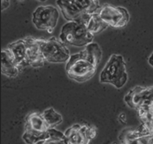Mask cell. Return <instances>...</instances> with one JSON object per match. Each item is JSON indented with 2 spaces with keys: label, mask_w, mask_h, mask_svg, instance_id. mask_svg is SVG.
Wrapping results in <instances>:
<instances>
[{
  "label": "cell",
  "mask_w": 153,
  "mask_h": 144,
  "mask_svg": "<svg viewBox=\"0 0 153 144\" xmlns=\"http://www.w3.org/2000/svg\"><path fill=\"white\" fill-rule=\"evenodd\" d=\"M7 49L12 52L15 60L22 68L27 66V43L25 39H21L10 43L7 46Z\"/></svg>",
  "instance_id": "obj_14"
},
{
  "label": "cell",
  "mask_w": 153,
  "mask_h": 144,
  "mask_svg": "<svg viewBox=\"0 0 153 144\" xmlns=\"http://www.w3.org/2000/svg\"><path fill=\"white\" fill-rule=\"evenodd\" d=\"M64 134L66 144H89L97 135V128L88 124H75Z\"/></svg>",
  "instance_id": "obj_9"
},
{
  "label": "cell",
  "mask_w": 153,
  "mask_h": 144,
  "mask_svg": "<svg viewBox=\"0 0 153 144\" xmlns=\"http://www.w3.org/2000/svg\"><path fill=\"white\" fill-rule=\"evenodd\" d=\"M119 120L120 122L122 124H126L127 122V118H126V114L125 113H120L119 116Z\"/></svg>",
  "instance_id": "obj_21"
},
{
  "label": "cell",
  "mask_w": 153,
  "mask_h": 144,
  "mask_svg": "<svg viewBox=\"0 0 153 144\" xmlns=\"http://www.w3.org/2000/svg\"><path fill=\"white\" fill-rule=\"evenodd\" d=\"M41 50L45 61L50 63H65L69 60L71 54L66 44L56 37L39 39Z\"/></svg>",
  "instance_id": "obj_5"
},
{
  "label": "cell",
  "mask_w": 153,
  "mask_h": 144,
  "mask_svg": "<svg viewBox=\"0 0 153 144\" xmlns=\"http://www.w3.org/2000/svg\"><path fill=\"white\" fill-rule=\"evenodd\" d=\"M10 5V0H2V11H4Z\"/></svg>",
  "instance_id": "obj_20"
},
{
  "label": "cell",
  "mask_w": 153,
  "mask_h": 144,
  "mask_svg": "<svg viewBox=\"0 0 153 144\" xmlns=\"http://www.w3.org/2000/svg\"><path fill=\"white\" fill-rule=\"evenodd\" d=\"M22 68L18 65L12 52L6 48L1 51V72L7 77H16Z\"/></svg>",
  "instance_id": "obj_13"
},
{
  "label": "cell",
  "mask_w": 153,
  "mask_h": 144,
  "mask_svg": "<svg viewBox=\"0 0 153 144\" xmlns=\"http://www.w3.org/2000/svg\"><path fill=\"white\" fill-rule=\"evenodd\" d=\"M82 8L90 14L98 12L102 5L99 4V0H76Z\"/></svg>",
  "instance_id": "obj_19"
},
{
  "label": "cell",
  "mask_w": 153,
  "mask_h": 144,
  "mask_svg": "<svg viewBox=\"0 0 153 144\" xmlns=\"http://www.w3.org/2000/svg\"><path fill=\"white\" fill-rule=\"evenodd\" d=\"M27 43V66L30 65L32 67H42L44 65V59L39 39L34 37L24 38Z\"/></svg>",
  "instance_id": "obj_12"
},
{
  "label": "cell",
  "mask_w": 153,
  "mask_h": 144,
  "mask_svg": "<svg viewBox=\"0 0 153 144\" xmlns=\"http://www.w3.org/2000/svg\"><path fill=\"white\" fill-rule=\"evenodd\" d=\"M94 36L88 30L86 25L76 21H68L61 29L59 40L66 45L75 47L87 46L93 42Z\"/></svg>",
  "instance_id": "obj_3"
},
{
  "label": "cell",
  "mask_w": 153,
  "mask_h": 144,
  "mask_svg": "<svg viewBox=\"0 0 153 144\" xmlns=\"http://www.w3.org/2000/svg\"><path fill=\"white\" fill-rule=\"evenodd\" d=\"M128 79L124 58L119 54H112L100 73V82L109 83L117 88H121L127 83Z\"/></svg>",
  "instance_id": "obj_2"
},
{
  "label": "cell",
  "mask_w": 153,
  "mask_h": 144,
  "mask_svg": "<svg viewBox=\"0 0 153 144\" xmlns=\"http://www.w3.org/2000/svg\"><path fill=\"white\" fill-rule=\"evenodd\" d=\"M36 144H66L65 134L58 131L55 128H50L48 131V137Z\"/></svg>",
  "instance_id": "obj_18"
},
{
  "label": "cell",
  "mask_w": 153,
  "mask_h": 144,
  "mask_svg": "<svg viewBox=\"0 0 153 144\" xmlns=\"http://www.w3.org/2000/svg\"><path fill=\"white\" fill-rule=\"evenodd\" d=\"M149 64H150L152 66H153V52L152 54L151 55V57L149 58Z\"/></svg>",
  "instance_id": "obj_22"
},
{
  "label": "cell",
  "mask_w": 153,
  "mask_h": 144,
  "mask_svg": "<svg viewBox=\"0 0 153 144\" xmlns=\"http://www.w3.org/2000/svg\"><path fill=\"white\" fill-rule=\"evenodd\" d=\"M101 59L100 46L97 42H91L82 51L71 55L66 62V74L77 82H85L94 76Z\"/></svg>",
  "instance_id": "obj_1"
},
{
  "label": "cell",
  "mask_w": 153,
  "mask_h": 144,
  "mask_svg": "<svg viewBox=\"0 0 153 144\" xmlns=\"http://www.w3.org/2000/svg\"><path fill=\"white\" fill-rule=\"evenodd\" d=\"M42 114L45 122L50 128H55L63 121V117L61 116V114L56 111L55 109L52 107L46 109L44 112H42Z\"/></svg>",
  "instance_id": "obj_17"
},
{
  "label": "cell",
  "mask_w": 153,
  "mask_h": 144,
  "mask_svg": "<svg viewBox=\"0 0 153 144\" xmlns=\"http://www.w3.org/2000/svg\"><path fill=\"white\" fill-rule=\"evenodd\" d=\"M86 27H87L88 30L94 36L96 34H98V33L104 31L109 26L101 19L98 13L97 12L90 15V18L88 21Z\"/></svg>",
  "instance_id": "obj_16"
},
{
  "label": "cell",
  "mask_w": 153,
  "mask_h": 144,
  "mask_svg": "<svg viewBox=\"0 0 153 144\" xmlns=\"http://www.w3.org/2000/svg\"><path fill=\"white\" fill-rule=\"evenodd\" d=\"M56 3L66 21L87 24L91 14L87 13L76 0H57Z\"/></svg>",
  "instance_id": "obj_10"
},
{
  "label": "cell",
  "mask_w": 153,
  "mask_h": 144,
  "mask_svg": "<svg viewBox=\"0 0 153 144\" xmlns=\"http://www.w3.org/2000/svg\"><path fill=\"white\" fill-rule=\"evenodd\" d=\"M121 144H124V143H121Z\"/></svg>",
  "instance_id": "obj_24"
},
{
  "label": "cell",
  "mask_w": 153,
  "mask_h": 144,
  "mask_svg": "<svg viewBox=\"0 0 153 144\" xmlns=\"http://www.w3.org/2000/svg\"><path fill=\"white\" fill-rule=\"evenodd\" d=\"M97 13L101 19L112 27H123L129 22L128 10L121 6L105 4L101 6Z\"/></svg>",
  "instance_id": "obj_8"
},
{
  "label": "cell",
  "mask_w": 153,
  "mask_h": 144,
  "mask_svg": "<svg viewBox=\"0 0 153 144\" xmlns=\"http://www.w3.org/2000/svg\"><path fill=\"white\" fill-rule=\"evenodd\" d=\"M38 1H41V2H44V1H46V0H38Z\"/></svg>",
  "instance_id": "obj_23"
},
{
  "label": "cell",
  "mask_w": 153,
  "mask_h": 144,
  "mask_svg": "<svg viewBox=\"0 0 153 144\" xmlns=\"http://www.w3.org/2000/svg\"><path fill=\"white\" fill-rule=\"evenodd\" d=\"M124 101L132 109L153 107V86H136L131 88L124 97Z\"/></svg>",
  "instance_id": "obj_7"
},
{
  "label": "cell",
  "mask_w": 153,
  "mask_h": 144,
  "mask_svg": "<svg viewBox=\"0 0 153 144\" xmlns=\"http://www.w3.org/2000/svg\"><path fill=\"white\" fill-rule=\"evenodd\" d=\"M121 143L153 144V133L145 131L142 125L137 129H126L119 136Z\"/></svg>",
  "instance_id": "obj_11"
},
{
  "label": "cell",
  "mask_w": 153,
  "mask_h": 144,
  "mask_svg": "<svg viewBox=\"0 0 153 144\" xmlns=\"http://www.w3.org/2000/svg\"><path fill=\"white\" fill-rule=\"evenodd\" d=\"M137 113L143 128L149 133H153V107L141 108L137 110Z\"/></svg>",
  "instance_id": "obj_15"
},
{
  "label": "cell",
  "mask_w": 153,
  "mask_h": 144,
  "mask_svg": "<svg viewBox=\"0 0 153 144\" xmlns=\"http://www.w3.org/2000/svg\"><path fill=\"white\" fill-rule=\"evenodd\" d=\"M49 129L42 113L31 112L26 118L22 139L27 144L38 143L48 137Z\"/></svg>",
  "instance_id": "obj_4"
},
{
  "label": "cell",
  "mask_w": 153,
  "mask_h": 144,
  "mask_svg": "<svg viewBox=\"0 0 153 144\" xmlns=\"http://www.w3.org/2000/svg\"><path fill=\"white\" fill-rule=\"evenodd\" d=\"M59 18V10L52 5L37 7L32 15V21L36 28L51 33L56 27Z\"/></svg>",
  "instance_id": "obj_6"
}]
</instances>
